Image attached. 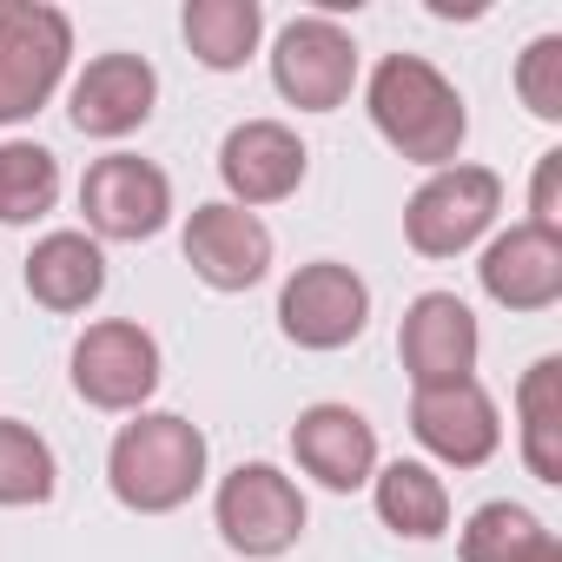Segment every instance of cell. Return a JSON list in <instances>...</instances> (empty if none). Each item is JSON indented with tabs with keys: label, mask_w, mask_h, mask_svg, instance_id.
Returning a JSON list of instances; mask_svg holds the SVG:
<instances>
[{
	"label": "cell",
	"mask_w": 562,
	"mask_h": 562,
	"mask_svg": "<svg viewBox=\"0 0 562 562\" xmlns=\"http://www.w3.org/2000/svg\"><path fill=\"white\" fill-rule=\"evenodd\" d=\"M364 106H371V126L384 133L391 153H404L411 166H457L463 139H470V113H463V93L424 60V54H384L371 67V87H364Z\"/></svg>",
	"instance_id": "6da1fadb"
},
{
	"label": "cell",
	"mask_w": 562,
	"mask_h": 562,
	"mask_svg": "<svg viewBox=\"0 0 562 562\" xmlns=\"http://www.w3.org/2000/svg\"><path fill=\"white\" fill-rule=\"evenodd\" d=\"M106 483L133 516H172L205 483V430L179 411H133L106 450Z\"/></svg>",
	"instance_id": "7a4b0ae2"
},
{
	"label": "cell",
	"mask_w": 562,
	"mask_h": 562,
	"mask_svg": "<svg viewBox=\"0 0 562 562\" xmlns=\"http://www.w3.org/2000/svg\"><path fill=\"white\" fill-rule=\"evenodd\" d=\"M74 60V21L47 0H8L0 8V126L34 120Z\"/></svg>",
	"instance_id": "3957f363"
},
{
	"label": "cell",
	"mask_w": 562,
	"mask_h": 562,
	"mask_svg": "<svg viewBox=\"0 0 562 562\" xmlns=\"http://www.w3.org/2000/svg\"><path fill=\"white\" fill-rule=\"evenodd\" d=\"M212 522H218L225 549H238L251 562H271L305 536V490L278 463H238L232 476H218Z\"/></svg>",
	"instance_id": "277c9868"
},
{
	"label": "cell",
	"mask_w": 562,
	"mask_h": 562,
	"mask_svg": "<svg viewBox=\"0 0 562 562\" xmlns=\"http://www.w3.org/2000/svg\"><path fill=\"white\" fill-rule=\"evenodd\" d=\"M496 212H503V179L490 172V166H443V172H430L417 192H411V205H404V238H411V251L417 258H457V251H470L490 225H496Z\"/></svg>",
	"instance_id": "5b68a950"
},
{
	"label": "cell",
	"mask_w": 562,
	"mask_h": 562,
	"mask_svg": "<svg viewBox=\"0 0 562 562\" xmlns=\"http://www.w3.org/2000/svg\"><path fill=\"white\" fill-rule=\"evenodd\" d=\"M364 325H371V285L338 258L299 265L278 292V331L299 351H345L364 338Z\"/></svg>",
	"instance_id": "8992f818"
},
{
	"label": "cell",
	"mask_w": 562,
	"mask_h": 562,
	"mask_svg": "<svg viewBox=\"0 0 562 562\" xmlns=\"http://www.w3.org/2000/svg\"><path fill=\"white\" fill-rule=\"evenodd\" d=\"M74 391L93 411H146V397L159 391L166 364H159V338L133 318H100L74 338Z\"/></svg>",
	"instance_id": "52a82bcc"
},
{
	"label": "cell",
	"mask_w": 562,
	"mask_h": 562,
	"mask_svg": "<svg viewBox=\"0 0 562 562\" xmlns=\"http://www.w3.org/2000/svg\"><path fill=\"white\" fill-rule=\"evenodd\" d=\"M271 87L299 113H338L358 87V41L331 14H299L271 41Z\"/></svg>",
	"instance_id": "ba28073f"
},
{
	"label": "cell",
	"mask_w": 562,
	"mask_h": 562,
	"mask_svg": "<svg viewBox=\"0 0 562 562\" xmlns=\"http://www.w3.org/2000/svg\"><path fill=\"white\" fill-rule=\"evenodd\" d=\"M80 212H87V238H113V245L159 238L172 218V179L139 153H106L80 179Z\"/></svg>",
	"instance_id": "9c48e42d"
},
{
	"label": "cell",
	"mask_w": 562,
	"mask_h": 562,
	"mask_svg": "<svg viewBox=\"0 0 562 562\" xmlns=\"http://www.w3.org/2000/svg\"><path fill=\"white\" fill-rule=\"evenodd\" d=\"M397 358L411 371V391H437V384H463L476 378V358H483V331H476V312L457 299V292H424L404 305V325H397Z\"/></svg>",
	"instance_id": "30bf717a"
},
{
	"label": "cell",
	"mask_w": 562,
	"mask_h": 562,
	"mask_svg": "<svg viewBox=\"0 0 562 562\" xmlns=\"http://www.w3.org/2000/svg\"><path fill=\"white\" fill-rule=\"evenodd\" d=\"M186 265L212 292H251L271 271V225L258 212L232 205V199L192 205V218H186Z\"/></svg>",
	"instance_id": "8fae6325"
},
{
	"label": "cell",
	"mask_w": 562,
	"mask_h": 562,
	"mask_svg": "<svg viewBox=\"0 0 562 562\" xmlns=\"http://www.w3.org/2000/svg\"><path fill=\"white\" fill-rule=\"evenodd\" d=\"M305 166H312V153L285 120H238L218 139V179H225L232 205H245V212L292 199L305 186Z\"/></svg>",
	"instance_id": "7c38bea8"
},
{
	"label": "cell",
	"mask_w": 562,
	"mask_h": 562,
	"mask_svg": "<svg viewBox=\"0 0 562 562\" xmlns=\"http://www.w3.org/2000/svg\"><path fill=\"white\" fill-rule=\"evenodd\" d=\"M411 437L450 470H483L496 457V443H503V411L476 378L411 391Z\"/></svg>",
	"instance_id": "4fadbf2b"
},
{
	"label": "cell",
	"mask_w": 562,
	"mask_h": 562,
	"mask_svg": "<svg viewBox=\"0 0 562 562\" xmlns=\"http://www.w3.org/2000/svg\"><path fill=\"white\" fill-rule=\"evenodd\" d=\"M476 285L503 312H549L562 299V232L542 225H509L483 245Z\"/></svg>",
	"instance_id": "5bb4252c"
},
{
	"label": "cell",
	"mask_w": 562,
	"mask_h": 562,
	"mask_svg": "<svg viewBox=\"0 0 562 562\" xmlns=\"http://www.w3.org/2000/svg\"><path fill=\"white\" fill-rule=\"evenodd\" d=\"M153 106H159V74L146 54H100L67 93V113L87 139H126L153 120Z\"/></svg>",
	"instance_id": "9a60e30c"
},
{
	"label": "cell",
	"mask_w": 562,
	"mask_h": 562,
	"mask_svg": "<svg viewBox=\"0 0 562 562\" xmlns=\"http://www.w3.org/2000/svg\"><path fill=\"white\" fill-rule=\"evenodd\" d=\"M292 457H299V470L312 483L351 496V490H364L378 476V430L351 404H312L292 424Z\"/></svg>",
	"instance_id": "2e32d148"
},
{
	"label": "cell",
	"mask_w": 562,
	"mask_h": 562,
	"mask_svg": "<svg viewBox=\"0 0 562 562\" xmlns=\"http://www.w3.org/2000/svg\"><path fill=\"white\" fill-rule=\"evenodd\" d=\"M100 292H106V251H100V238H87V232H47L27 251V299L41 312L74 318V312L100 305Z\"/></svg>",
	"instance_id": "e0dca14e"
},
{
	"label": "cell",
	"mask_w": 562,
	"mask_h": 562,
	"mask_svg": "<svg viewBox=\"0 0 562 562\" xmlns=\"http://www.w3.org/2000/svg\"><path fill=\"white\" fill-rule=\"evenodd\" d=\"M371 503H378V522L411 536V542H437L450 529V490L430 463L417 457H397V463H378L371 476Z\"/></svg>",
	"instance_id": "ac0fdd59"
},
{
	"label": "cell",
	"mask_w": 562,
	"mask_h": 562,
	"mask_svg": "<svg viewBox=\"0 0 562 562\" xmlns=\"http://www.w3.org/2000/svg\"><path fill=\"white\" fill-rule=\"evenodd\" d=\"M179 34H186V47H192L199 67H212V74H238V67L258 54L265 8H258V0H186Z\"/></svg>",
	"instance_id": "d6986e66"
},
{
	"label": "cell",
	"mask_w": 562,
	"mask_h": 562,
	"mask_svg": "<svg viewBox=\"0 0 562 562\" xmlns=\"http://www.w3.org/2000/svg\"><path fill=\"white\" fill-rule=\"evenodd\" d=\"M522 463L536 483H562V358H536L516 384Z\"/></svg>",
	"instance_id": "ffe728a7"
},
{
	"label": "cell",
	"mask_w": 562,
	"mask_h": 562,
	"mask_svg": "<svg viewBox=\"0 0 562 562\" xmlns=\"http://www.w3.org/2000/svg\"><path fill=\"white\" fill-rule=\"evenodd\" d=\"M60 199V159L34 139H0V225H34Z\"/></svg>",
	"instance_id": "44dd1931"
},
{
	"label": "cell",
	"mask_w": 562,
	"mask_h": 562,
	"mask_svg": "<svg viewBox=\"0 0 562 562\" xmlns=\"http://www.w3.org/2000/svg\"><path fill=\"white\" fill-rule=\"evenodd\" d=\"M54 490H60L54 443L21 417H0V509H34Z\"/></svg>",
	"instance_id": "7402d4cb"
},
{
	"label": "cell",
	"mask_w": 562,
	"mask_h": 562,
	"mask_svg": "<svg viewBox=\"0 0 562 562\" xmlns=\"http://www.w3.org/2000/svg\"><path fill=\"white\" fill-rule=\"evenodd\" d=\"M542 542H549V529H542V516L536 509H522V503H483V509H470V522H463V536H457V549H463V562H536L542 555Z\"/></svg>",
	"instance_id": "603a6c76"
},
{
	"label": "cell",
	"mask_w": 562,
	"mask_h": 562,
	"mask_svg": "<svg viewBox=\"0 0 562 562\" xmlns=\"http://www.w3.org/2000/svg\"><path fill=\"white\" fill-rule=\"evenodd\" d=\"M516 100L549 126L562 120V34H536L516 54Z\"/></svg>",
	"instance_id": "cb8c5ba5"
},
{
	"label": "cell",
	"mask_w": 562,
	"mask_h": 562,
	"mask_svg": "<svg viewBox=\"0 0 562 562\" xmlns=\"http://www.w3.org/2000/svg\"><path fill=\"white\" fill-rule=\"evenodd\" d=\"M522 225H542V232H562V146H549L536 159V179H529V218Z\"/></svg>",
	"instance_id": "d4e9b609"
},
{
	"label": "cell",
	"mask_w": 562,
	"mask_h": 562,
	"mask_svg": "<svg viewBox=\"0 0 562 562\" xmlns=\"http://www.w3.org/2000/svg\"><path fill=\"white\" fill-rule=\"evenodd\" d=\"M536 562H562V542H555V536H549V542H542V555H536Z\"/></svg>",
	"instance_id": "484cf974"
}]
</instances>
